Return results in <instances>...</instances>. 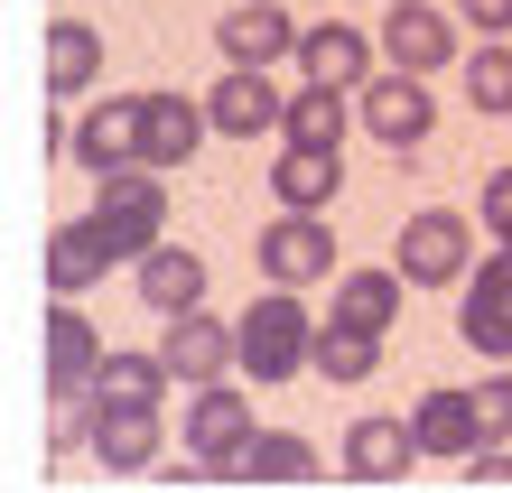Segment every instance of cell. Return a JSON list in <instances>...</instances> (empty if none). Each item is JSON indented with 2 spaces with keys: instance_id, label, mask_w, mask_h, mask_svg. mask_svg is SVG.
<instances>
[{
  "instance_id": "obj_1",
  "label": "cell",
  "mask_w": 512,
  "mask_h": 493,
  "mask_svg": "<svg viewBox=\"0 0 512 493\" xmlns=\"http://www.w3.org/2000/svg\"><path fill=\"white\" fill-rule=\"evenodd\" d=\"M94 224H103V252L112 261H149L159 252V224H168V187H159V168H122V177H94Z\"/></svg>"
},
{
  "instance_id": "obj_2",
  "label": "cell",
  "mask_w": 512,
  "mask_h": 493,
  "mask_svg": "<svg viewBox=\"0 0 512 493\" xmlns=\"http://www.w3.org/2000/svg\"><path fill=\"white\" fill-rule=\"evenodd\" d=\"M308 363H317V317H308L289 289L252 298V307H243V373H252V382H298Z\"/></svg>"
},
{
  "instance_id": "obj_3",
  "label": "cell",
  "mask_w": 512,
  "mask_h": 493,
  "mask_svg": "<svg viewBox=\"0 0 512 493\" xmlns=\"http://www.w3.org/2000/svg\"><path fill=\"white\" fill-rule=\"evenodd\" d=\"M391 270H401L410 289H457L466 270H475V224H466V214H447V205L410 214L401 242H391Z\"/></svg>"
},
{
  "instance_id": "obj_4",
  "label": "cell",
  "mask_w": 512,
  "mask_h": 493,
  "mask_svg": "<svg viewBox=\"0 0 512 493\" xmlns=\"http://www.w3.org/2000/svg\"><path fill=\"white\" fill-rule=\"evenodd\" d=\"M159 400H112L94 391L84 400V456H103V475H149L159 466Z\"/></svg>"
},
{
  "instance_id": "obj_5",
  "label": "cell",
  "mask_w": 512,
  "mask_h": 493,
  "mask_svg": "<svg viewBox=\"0 0 512 493\" xmlns=\"http://www.w3.org/2000/svg\"><path fill=\"white\" fill-rule=\"evenodd\" d=\"M261 280L270 289H308V280H345L336 270V224L326 214H280V224H261Z\"/></svg>"
},
{
  "instance_id": "obj_6",
  "label": "cell",
  "mask_w": 512,
  "mask_h": 493,
  "mask_svg": "<svg viewBox=\"0 0 512 493\" xmlns=\"http://www.w3.org/2000/svg\"><path fill=\"white\" fill-rule=\"evenodd\" d=\"M252 438H261V428H252V400L233 391V382L196 391V400H187V428H177V447H196L205 475H243V447H252Z\"/></svg>"
},
{
  "instance_id": "obj_7",
  "label": "cell",
  "mask_w": 512,
  "mask_h": 493,
  "mask_svg": "<svg viewBox=\"0 0 512 493\" xmlns=\"http://www.w3.org/2000/svg\"><path fill=\"white\" fill-rule=\"evenodd\" d=\"M354 121H364L391 159H401V149H419V140H429V121H438L429 75H391V66H382V75L364 84V103H354Z\"/></svg>"
},
{
  "instance_id": "obj_8",
  "label": "cell",
  "mask_w": 512,
  "mask_h": 493,
  "mask_svg": "<svg viewBox=\"0 0 512 493\" xmlns=\"http://www.w3.org/2000/svg\"><path fill=\"white\" fill-rule=\"evenodd\" d=\"M159 363L177 382H196V391H215L233 363H243V326H224L215 307H196V317H177L168 335H159Z\"/></svg>"
},
{
  "instance_id": "obj_9",
  "label": "cell",
  "mask_w": 512,
  "mask_h": 493,
  "mask_svg": "<svg viewBox=\"0 0 512 493\" xmlns=\"http://www.w3.org/2000/svg\"><path fill=\"white\" fill-rule=\"evenodd\" d=\"M298 38H308V28H289V10H280V0H233V10L215 19L224 66H243V75H270L280 56H298Z\"/></svg>"
},
{
  "instance_id": "obj_10",
  "label": "cell",
  "mask_w": 512,
  "mask_h": 493,
  "mask_svg": "<svg viewBox=\"0 0 512 493\" xmlns=\"http://www.w3.org/2000/svg\"><path fill=\"white\" fill-rule=\"evenodd\" d=\"M457 56V19L429 10V0H391L382 10V66L391 75H438Z\"/></svg>"
},
{
  "instance_id": "obj_11",
  "label": "cell",
  "mask_w": 512,
  "mask_h": 493,
  "mask_svg": "<svg viewBox=\"0 0 512 493\" xmlns=\"http://www.w3.org/2000/svg\"><path fill=\"white\" fill-rule=\"evenodd\" d=\"M373 56H382V38H364L354 19H326V28H308L298 38V84H336V94H364L373 84Z\"/></svg>"
},
{
  "instance_id": "obj_12",
  "label": "cell",
  "mask_w": 512,
  "mask_h": 493,
  "mask_svg": "<svg viewBox=\"0 0 512 493\" xmlns=\"http://www.w3.org/2000/svg\"><path fill=\"white\" fill-rule=\"evenodd\" d=\"M103 363H112V354H103V335L84 326V307L56 298V307H47V391H56V400H94Z\"/></svg>"
},
{
  "instance_id": "obj_13",
  "label": "cell",
  "mask_w": 512,
  "mask_h": 493,
  "mask_svg": "<svg viewBox=\"0 0 512 493\" xmlns=\"http://www.w3.org/2000/svg\"><path fill=\"white\" fill-rule=\"evenodd\" d=\"M66 159H84L94 177H122L140 168V94H103L94 112L66 131Z\"/></svg>"
},
{
  "instance_id": "obj_14",
  "label": "cell",
  "mask_w": 512,
  "mask_h": 493,
  "mask_svg": "<svg viewBox=\"0 0 512 493\" xmlns=\"http://www.w3.org/2000/svg\"><path fill=\"white\" fill-rule=\"evenodd\" d=\"M457 335H466L485 363H512V252L475 261V289H466V307H457Z\"/></svg>"
},
{
  "instance_id": "obj_15",
  "label": "cell",
  "mask_w": 512,
  "mask_h": 493,
  "mask_svg": "<svg viewBox=\"0 0 512 493\" xmlns=\"http://www.w3.org/2000/svg\"><path fill=\"white\" fill-rule=\"evenodd\" d=\"M205 121H215L224 140H261V131H280V121H289V94H280L270 75L224 66V75H215V94H205Z\"/></svg>"
},
{
  "instance_id": "obj_16",
  "label": "cell",
  "mask_w": 512,
  "mask_h": 493,
  "mask_svg": "<svg viewBox=\"0 0 512 493\" xmlns=\"http://www.w3.org/2000/svg\"><path fill=\"white\" fill-rule=\"evenodd\" d=\"M205 131H215L205 103H187V94H140V168H159V177L187 168Z\"/></svg>"
},
{
  "instance_id": "obj_17",
  "label": "cell",
  "mask_w": 512,
  "mask_h": 493,
  "mask_svg": "<svg viewBox=\"0 0 512 493\" xmlns=\"http://www.w3.org/2000/svg\"><path fill=\"white\" fill-rule=\"evenodd\" d=\"M410 438H419V456H447V466H466V456L485 447V410H475V391H419Z\"/></svg>"
},
{
  "instance_id": "obj_18",
  "label": "cell",
  "mask_w": 512,
  "mask_h": 493,
  "mask_svg": "<svg viewBox=\"0 0 512 493\" xmlns=\"http://www.w3.org/2000/svg\"><path fill=\"white\" fill-rule=\"evenodd\" d=\"M270 196H280V214H326L345 196V149H289L270 159Z\"/></svg>"
},
{
  "instance_id": "obj_19",
  "label": "cell",
  "mask_w": 512,
  "mask_h": 493,
  "mask_svg": "<svg viewBox=\"0 0 512 493\" xmlns=\"http://www.w3.org/2000/svg\"><path fill=\"white\" fill-rule=\"evenodd\" d=\"M140 307L159 326H177V317H196V307H205V261L187 252V242H159V252L140 261Z\"/></svg>"
},
{
  "instance_id": "obj_20",
  "label": "cell",
  "mask_w": 512,
  "mask_h": 493,
  "mask_svg": "<svg viewBox=\"0 0 512 493\" xmlns=\"http://www.w3.org/2000/svg\"><path fill=\"white\" fill-rule=\"evenodd\" d=\"M410 466H419L410 419H354L345 428V475L354 484H391V475H410Z\"/></svg>"
},
{
  "instance_id": "obj_21",
  "label": "cell",
  "mask_w": 512,
  "mask_h": 493,
  "mask_svg": "<svg viewBox=\"0 0 512 493\" xmlns=\"http://www.w3.org/2000/svg\"><path fill=\"white\" fill-rule=\"evenodd\" d=\"M391 317H401V270H345L326 298V326H354V335H391Z\"/></svg>"
},
{
  "instance_id": "obj_22",
  "label": "cell",
  "mask_w": 512,
  "mask_h": 493,
  "mask_svg": "<svg viewBox=\"0 0 512 493\" xmlns=\"http://www.w3.org/2000/svg\"><path fill=\"white\" fill-rule=\"evenodd\" d=\"M103 270H112V252H103V224H94V214L47 233V289H56V298H84Z\"/></svg>"
},
{
  "instance_id": "obj_23",
  "label": "cell",
  "mask_w": 512,
  "mask_h": 493,
  "mask_svg": "<svg viewBox=\"0 0 512 493\" xmlns=\"http://www.w3.org/2000/svg\"><path fill=\"white\" fill-rule=\"evenodd\" d=\"M103 84V28L56 19L47 28V94H94Z\"/></svg>"
},
{
  "instance_id": "obj_24",
  "label": "cell",
  "mask_w": 512,
  "mask_h": 493,
  "mask_svg": "<svg viewBox=\"0 0 512 493\" xmlns=\"http://www.w3.org/2000/svg\"><path fill=\"white\" fill-rule=\"evenodd\" d=\"M345 131H354V112H345L336 84H298L289 94V121H280L289 149H345Z\"/></svg>"
},
{
  "instance_id": "obj_25",
  "label": "cell",
  "mask_w": 512,
  "mask_h": 493,
  "mask_svg": "<svg viewBox=\"0 0 512 493\" xmlns=\"http://www.w3.org/2000/svg\"><path fill=\"white\" fill-rule=\"evenodd\" d=\"M308 475H326V456L298 438V428H261L243 447V484H308Z\"/></svg>"
},
{
  "instance_id": "obj_26",
  "label": "cell",
  "mask_w": 512,
  "mask_h": 493,
  "mask_svg": "<svg viewBox=\"0 0 512 493\" xmlns=\"http://www.w3.org/2000/svg\"><path fill=\"white\" fill-rule=\"evenodd\" d=\"M308 373H326V382H364V373H382V335L317 326V363H308Z\"/></svg>"
},
{
  "instance_id": "obj_27",
  "label": "cell",
  "mask_w": 512,
  "mask_h": 493,
  "mask_svg": "<svg viewBox=\"0 0 512 493\" xmlns=\"http://www.w3.org/2000/svg\"><path fill=\"white\" fill-rule=\"evenodd\" d=\"M168 382H177V373H168L159 354H112L94 391H112V400H168Z\"/></svg>"
},
{
  "instance_id": "obj_28",
  "label": "cell",
  "mask_w": 512,
  "mask_h": 493,
  "mask_svg": "<svg viewBox=\"0 0 512 493\" xmlns=\"http://www.w3.org/2000/svg\"><path fill=\"white\" fill-rule=\"evenodd\" d=\"M466 103H475V112H512V47H475V66H466Z\"/></svg>"
},
{
  "instance_id": "obj_29",
  "label": "cell",
  "mask_w": 512,
  "mask_h": 493,
  "mask_svg": "<svg viewBox=\"0 0 512 493\" xmlns=\"http://www.w3.org/2000/svg\"><path fill=\"white\" fill-rule=\"evenodd\" d=\"M475 410H485V447L512 438V373H475Z\"/></svg>"
},
{
  "instance_id": "obj_30",
  "label": "cell",
  "mask_w": 512,
  "mask_h": 493,
  "mask_svg": "<svg viewBox=\"0 0 512 493\" xmlns=\"http://www.w3.org/2000/svg\"><path fill=\"white\" fill-rule=\"evenodd\" d=\"M475 224H494V242H512V168H494L475 187Z\"/></svg>"
},
{
  "instance_id": "obj_31",
  "label": "cell",
  "mask_w": 512,
  "mask_h": 493,
  "mask_svg": "<svg viewBox=\"0 0 512 493\" xmlns=\"http://www.w3.org/2000/svg\"><path fill=\"white\" fill-rule=\"evenodd\" d=\"M457 19H466L485 47H503V38H512V0H457Z\"/></svg>"
},
{
  "instance_id": "obj_32",
  "label": "cell",
  "mask_w": 512,
  "mask_h": 493,
  "mask_svg": "<svg viewBox=\"0 0 512 493\" xmlns=\"http://www.w3.org/2000/svg\"><path fill=\"white\" fill-rule=\"evenodd\" d=\"M466 484H512V447H475L466 456Z\"/></svg>"
},
{
  "instance_id": "obj_33",
  "label": "cell",
  "mask_w": 512,
  "mask_h": 493,
  "mask_svg": "<svg viewBox=\"0 0 512 493\" xmlns=\"http://www.w3.org/2000/svg\"><path fill=\"white\" fill-rule=\"evenodd\" d=\"M503 252H512V242H503Z\"/></svg>"
}]
</instances>
